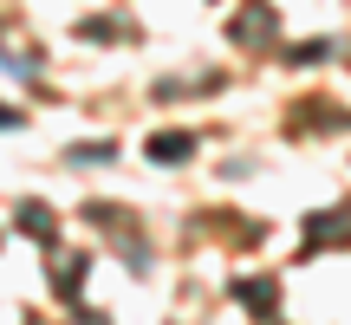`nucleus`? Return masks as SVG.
<instances>
[{"mask_svg":"<svg viewBox=\"0 0 351 325\" xmlns=\"http://www.w3.org/2000/svg\"><path fill=\"white\" fill-rule=\"evenodd\" d=\"M189 150H195V143H189V137H156V143H150V156H163V162L189 156Z\"/></svg>","mask_w":351,"mask_h":325,"instance_id":"obj_1","label":"nucleus"},{"mask_svg":"<svg viewBox=\"0 0 351 325\" xmlns=\"http://www.w3.org/2000/svg\"><path fill=\"white\" fill-rule=\"evenodd\" d=\"M20 228H26V234H39V241H46V228H52V215H46V208H20Z\"/></svg>","mask_w":351,"mask_h":325,"instance_id":"obj_2","label":"nucleus"},{"mask_svg":"<svg viewBox=\"0 0 351 325\" xmlns=\"http://www.w3.org/2000/svg\"><path fill=\"white\" fill-rule=\"evenodd\" d=\"M0 130H13V111H0Z\"/></svg>","mask_w":351,"mask_h":325,"instance_id":"obj_3","label":"nucleus"}]
</instances>
